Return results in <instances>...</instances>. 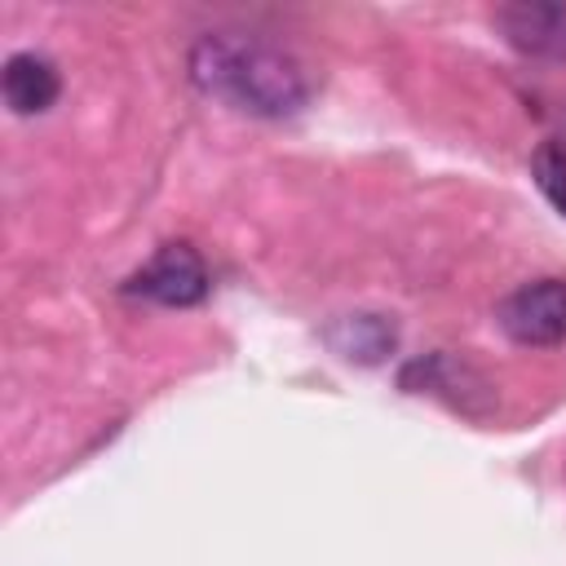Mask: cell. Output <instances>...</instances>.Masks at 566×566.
<instances>
[{
	"label": "cell",
	"mask_w": 566,
	"mask_h": 566,
	"mask_svg": "<svg viewBox=\"0 0 566 566\" xmlns=\"http://www.w3.org/2000/svg\"><path fill=\"white\" fill-rule=\"evenodd\" d=\"M531 172H535L544 199H548L557 212H566V146H562V142H544V146L535 150V159H531Z\"/></svg>",
	"instance_id": "obj_7"
},
{
	"label": "cell",
	"mask_w": 566,
	"mask_h": 566,
	"mask_svg": "<svg viewBox=\"0 0 566 566\" xmlns=\"http://www.w3.org/2000/svg\"><path fill=\"white\" fill-rule=\"evenodd\" d=\"M208 287H212L208 265L190 243L155 248L124 279V296H137V301H150V305H164V310H190V305H199L208 296Z\"/></svg>",
	"instance_id": "obj_2"
},
{
	"label": "cell",
	"mask_w": 566,
	"mask_h": 566,
	"mask_svg": "<svg viewBox=\"0 0 566 566\" xmlns=\"http://www.w3.org/2000/svg\"><path fill=\"white\" fill-rule=\"evenodd\" d=\"M0 88L13 115H44L57 102L62 80H57V66L40 53H9L0 71Z\"/></svg>",
	"instance_id": "obj_5"
},
{
	"label": "cell",
	"mask_w": 566,
	"mask_h": 566,
	"mask_svg": "<svg viewBox=\"0 0 566 566\" xmlns=\"http://www.w3.org/2000/svg\"><path fill=\"white\" fill-rule=\"evenodd\" d=\"M500 332L522 349H553L566 340V279H531L495 305Z\"/></svg>",
	"instance_id": "obj_3"
},
{
	"label": "cell",
	"mask_w": 566,
	"mask_h": 566,
	"mask_svg": "<svg viewBox=\"0 0 566 566\" xmlns=\"http://www.w3.org/2000/svg\"><path fill=\"white\" fill-rule=\"evenodd\" d=\"M323 340H327L340 358L371 367V363H380L385 354H394L398 332H394V323L380 318V314H340L336 323H327Z\"/></svg>",
	"instance_id": "obj_6"
},
{
	"label": "cell",
	"mask_w": 566,
	"mask_h": 566,
	"mask_svg": "<svg viewBox=\"0 0 566 566\" xmlns=\"http://www.w3.org/2000/svg\"><path fill=\"white\" fill-rule=\"evenodd\" d=\"M500 35L539 62H566V4L553 0H517L495 9Z\"/></svg>",
	"instance_id": "obj_4"
},
{
	"label": "cell",
	"mask_w": 566,
	"mask_h": 566,
	"mask_svg": "<svg viewBox=\"0 0 566 566\" xmlns=\"http://www.w3.org/2000/svg\"><path fill=\"white\" fill-rule=\"evenodd\" d=\"M190 84L252 119H287L310 102V71L274 40L248 31H203L186 53Z\"/></svg>",
	"instance_id": "obj_1"
}]
</instances>
